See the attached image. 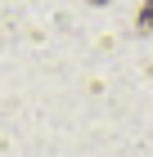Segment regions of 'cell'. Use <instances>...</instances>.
Instances as JSON below:
<instances>
[{"label": "cell", "mask_w": 153, "mask_h": 157, "mask_svg": "<svg viewBox=\"0 0 153 157\" xmlns=\"http://www.w3.org/2000/svg\"><path fill=\"white\" fill-rule=\"evenodd\" d=\"M90 5H108V0H90Z\"/></svg>", "instance_id": "7a4b0ae2"}, {"label": "cell", "mask_w": 153, "mask_h": 157, "mask_svg": "<svg viewBox=\"0 0 153 157\" xmlns=\"http://www.w3.org/2000/svg\"><path fill=\"white\" fill-rule=\"evenodd\" d=\"M135 23H140V32H149V36H153V0H144V5H140V18H135Z\"/></svg>", "instance_id": "6da1fadb"}]
</instances>
